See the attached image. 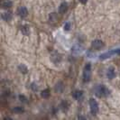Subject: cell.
I'll use <instances>...</instances> for the list:
<instances>
[{"label":"cell","mask_w":120,"mask_h":120,"mask_svg":"<svg viewBox=\"0 0 120 120\" xmlns=\"http://www.w3.org/2000/svg\"><path fill=\"white\" fill-rule=\"evenodd\" d=\"M41 96H42L43 98H48L49 97H50V90H49V89L43 90L42 91V93H41Z\"/></svg>","instance_id":"18"},{"label":"cell","mask_w":120,"mask_h":120,"mask_svg":"<svg viewBox=\"0 0 120 120\" xmlns=\"http://www.w3.org/2000/svg\"><path fill=\"white\" fill-rule=\"evenodd\" d=\"M1 17H2L3 20H5V21H6V22H9L10 20H12L13 15L10 12H5V13H3V14H2Z\"/></svg>","instance_id":"9"},{"label":"cell","mask_w":120,"mask_h":120,"mask_svg":"<svg viewBox=\"0 0 120 120\" xmlns=\"http://www.w3.org/2000/svg\"><path fill=\"white\" fill-rule=\"evenodd\" d=\"M24 111V109L22 107H15V108H13V112L15 113V114H21Z\"/></svg>","instance_id":"19"},{"label":"cell","mask_w":120,"mask_h":120,"mask_svg":"<svg viewBox=\"0 0 120 120\" xmlns=\"http://www.w3.org/2000/svg\"><path fill=\"white\" fill-rule=\"evenodd\" d=\"M18 70L20 71V72H22L23 74H26L28 72V68L25 66L24 64H20L18 66Z\"/></svg>","instance_id":"16"},{"label":"cell","mask_w":120,"mask_h":120,"mask_svg":"<svg viewBox=\"0 0 120 120\" xmlns=\"http://www.w3.org/2000/svg\"><path fill=\"white\" fill-rule=\"evenodd\" d=\"M69 107H70V104H69V102L66 101V100L62 101L61 104H60V108L62 109V111H67V110L69 109Z\"/></svg>","instance_id":"15"},{"label":"cell","mask_w":120,"mask_h":120,"mask_svg":"<svg viewBox=\"0 0 120 120\" xmlns=\"http://www.w3.org/2000/svg\"><path fill=\"white\" fill-rule=\"evenodd\" d=\"M49 20H50L51 23H56V22L58 21V16H57V15H56L55 13H52V14L50 15V16H49Z\"/></svg>","instance_id":"17"},{"label":"cell","mask_w":120,"mask_h":120,"mask_svg":"<svg viewBox=\"0 0 120 120\" xmlns=\"http://www.w3.org/2000/svg\"><path fill=\"white\" fill-rule=\"evenodd\" d=\"M16 13H17L18 15L22 18L26 17L27 15H28V11H27L26 7H24V6H20V7H18Z\"/></svg>","instance_id":"5"},{"label":"cell","mask_w":120,"mask_h":120,"mask_svg":"<svg viewBox=\"0 0 120 120\" xmlns=\"http://www.w3.org/2000/svg\"><path fill=\"white\" fill-rule=\"evenodd\" d=\"M21 32L24 35H29L30 34V27L27 24H24L21 26Z\"/></svg>","instance_id":"10"},{"label":"cell","mask_w":120,"mask_h":120,"mask_svg":"<svg viewBox=\"0 0 120 120\" xmlns=\"http://www.w3.org/2000/svg\"><path fill=\"white\" fill-rule=\"evenodd\" d=\"M31 89L34 90V91H37V90H38V86H37V84H35V83H32Z\"/></svg>","instance_id":"22"},{"label":"cell","mask_w":120,"mask_h":120,"mask_svg":"<svg viewBox=\"0 0 120 120\" xmlns=\"http://www.w3.org/2000/svg\"><path fill=\"white\" fill-rule=\"evenodd\" d=\"M83 96V92L81 91V90H75L73 93H72V97H73V98L74 99H76V100H79V99H80Z\"/></svg>","instance_id":"8"},{"label":"cell","mask_w":120,"mask_h":120,"mask_svg":"<svg viewBox=\"0 0 120 120\" xmlns=\"http://www.w3.org/2000/svg\"><path fill=\"white\" fill-rule=\"evenodd\" d=\"M63 89H64V86L62 85V82H58L56 86H55V88H54V90L56 92H59V93H61L62 91H63Z\"/></svg>","instance_id":"14"},{"label":"cell","mask_w":120,"mask_h":120,"mask_svg":"<svg viewBox=\"0 0 120 120\" xmlns=\"http://www.w3.org/2000/svg\"><path fill=\"white\" fill-rule=\"evenodd\" d=\"M91 46H92V48L95 49V50H99V49H101L104 46V42L101 41V40H94L92 43H91Z\"/></svg>","instance_id":"6"},{"label":"cell","mask_w":120,"mask_h":120,"mask_svg":"<svg viewBox=\"0 0 120 120\" xmlns=\"http://www.w3.org/2000/svg\"><path fill=\"white\" fill-rule=\"evenodd\" d=\"M91 79V64L88 63L86 64L83 71V80L84 82H89Z\"/></svg>","instance_id":"2"},{"label":"cell","mask_w":120,"mask_h":120,"mask_svg":"<svg viewBox=\"0 0 120 120\" xmlns=\"http://www.w3.org/2000/svg\"><path fill=\"white\" fill-rule=\"evenodd\" d=\"M107 76H108V78L109 79H112L115 78V76H116V72H115V69L113 67H110V68H108V71H107Z\"/></svg>","instance_id":"7"},{"label":"cell","mask_w":120,"mask_h":120,"mask_svg":"<svg viewBox=\"0 0 120 120\" xmlns=\"http://www.w3.org/2000/svg\"><path fill=\"white\" fill-rule=\"evenodd\" d=\"M79 2H80L81 4H83V5H85V4H87L88 0H79Z\"/></svg>","instance_id":"23"},{"label":"cell","mask_w":120,"mask_h":120,"mask_svg":"<svg viewBox=\"0 0 120 120\" xmlns=\"http://www.w3.org/2000/svg\"><path fill=\"white\" fill-rule=\"evenodd\" d=\"M89 103H90V112L93 115H97L98 112V104L96 101V99L90 98Z\"/></svg>","instance_id":"3"},{"label":"cell","mask_w":120,"mask_h":120,"mask_svg":"<svg viewBox=\"0 0 120 120\" xmlns=\"http://www.w3.org/2000/svg\"><path fill=\"white\" fill-rule=\"evenodd\" d=\"M68 10V4L66 2H63L60 4V6H59V13L60 14H64Z\"/></svg>","instance_id":"12"},{"label":"cell","mask_w":120,"mask_h":120,"mask_svg":"<svg viewBox=\"0 0 120 120\" xmlns=\"http://www.w3.org/2000/svg\"><path fill=\"white\" fill-rule=\"evenodd\" d=\"M79 119H85V117H82V116H78Z\"/></svg>","instance_id":"24"},{"label":"cell","mask_w":120,"mask_h":120,"mask_svg":"<svg viewBox=\"0 0 120 120\" xmlns=\"http://www.w3.org/2000/svg\"><path fill=\"white\" fill-rule=\"evenodd\" d=\"M19 98H20V100H21L22 102H24V103L27 102V98H26V97H24V95H19Z\"/></svg>","instance_id":"21"},{"label":"cell","mask_w":120,"mask_h":120,"mask_svg":"<svg viewBox=\"0 0 120 120\" xmlns=\"http://www.w3.org/2000/svg\"><path fill=\"white\" fill-rule=\"evenodd\" d=\"M82 51H83V49H82V47H81L80 45H74V46L72 47V49H71L72 53H74V54L80 53Z\"/></svg>","instance_id":"13"},{"label":"cell","mask_w":120,"mask_h":120,"mask_svg":"<svg viewBox=\"0 0 120 120\" xmlns=\"http://www.w3.org/2000/svg\"><path fill=\"white\" fill-rule=\"evenodd\" d=\"M71 23L70 22H67L66 24H65V25H64V30L65 31H69L70 29H71Z\"/></svg>","instance_id":"20"},{"label":"cell","mask_w":120,"mask_h":120,"mask_svg":"<svg viewBox=\"0 0 120 120\" xmlns=\"http://www.w3.org/2000/svg\"><path fill=\"white\" fill-rule=\"evenodd\" d=\"M1 6L3 8H9L13 6L11 0H1Z\"/></svg>","instance_id":"11"},{"label":"cell","mask_w":120,"mask_h":120,"mask_svg":"<svg viewBox=\"0 0 120 120\" xmlns=\"http://www.w3.org/2000/svg\"><path fill=\"white\" fill-rule=\"evenodd\" d=\"M109 94H110V90L104 85L100 84L95 88V95L97 97H98V98L108 97Z\"/></svg>","instance_id":"1"},{"label":"cell","mask_w":120,"mask_h":120,"mask_svg":"<svg viewBox=\"0 0 120 120\" xmlns=\"http://www.w3.org/2000/svg\"><path fill=\"white\" fill-rule=\"evenodd\" d=\"M50 58H51V60L53 62V63H59L60 60H61V55H60L58 52H52V53H51V56H50Z\"/></svg>","instance_id":"4"}]
</instances>
